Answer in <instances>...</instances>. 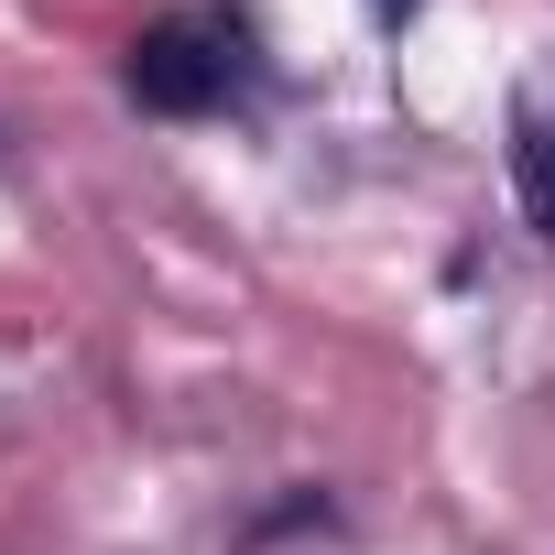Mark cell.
Returning <instances> with one entry per match:
<instances>
[{"label": "cell", "mask_w": 555, "mask_h": 555, "mask_svg": "<svg viewBox=\"0 0 555 555\" xmlns=\"http://www.w3.org/2000/svg\"><path fill=\"white\" fill-rule=\"evenodd\" d=\"M512 196H522V218L555 240V131H544V120L512 131Z\"/></svg>", "instance_id": "2"}, {"label": "cell", "mask_w": 555, "mask_h": 555, "mask_svg": "<svg viewBox=\"0 0 555 555\" xmlns=\"http://www.w3.org/2000/svg\"><path fill=\"white\" fill-rule=\"evenodd\" d=\"M382 12H414V0H382Z\"/></svg>", "instance_id": "3"}, {"label": "cell", "mask_w": 555, "mask_h": 555, "mask_svg": "<svg viewBox=\"0 0 555 555\" xmlns=\"http://www.w3.org/2000/svg\"><path fill=\"white\" fill-rule=\"evenodd\" d=\"M131 99L153 120H218L261 88V23L240 0H185V12H153L131 34Z\"/></svg>", "instance_id": "1"}]
</instances>
